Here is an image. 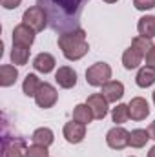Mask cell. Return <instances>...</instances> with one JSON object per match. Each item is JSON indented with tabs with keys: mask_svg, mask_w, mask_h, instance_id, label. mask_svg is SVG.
Segmentation results:
<instances>
[{
	"mask_svg": "<svg viewBox=\"0 0 155 157\" xmlns=\"http://www.w3.org/2000/svg\"><path fill=\"white\" fill-rule=\"evenodd\" d=\"M89 0H37L46 15L49 28L55 33H66L80 28V15Z\"/></svg>",
	"mask_w": 155,
	"mask_h": 157,
	"instance_id": "1",
	"label": "cell"
},
{
	"mask_svg": "<svg viewBox=\"0 0 155 157\" xmlns=\"http://www.w3.org/2000/svg\"><path fill=\"white\" fill-rule=\"evenodd\" d=\"M59 48H60L62 55L68 60H73V62L75 60H80L89 51V44H88V39H86V31L82 28H78V29H71V31L60 33L59 35Z\"/></svg>",
	"mask_w": 155,
	"mask_h": 157,
	"instance_id": "2",
	"label": "cell"
},
{
	"mask_svg": "<svg viewBox=\"0 0 155 157\" xmlns=\"http://www.w3.org/2000/svg\"><path fill=\"white\" fill-rule=\"evenodd\" d=\"M112 80V66L106 62H95L86 70V82L93 88H102Z\"/></svg>",
	"mask_w": 155,
	"mask_h": 157,
	"instance_id": "3",
	"label": "cell"
},
{
	"mask_svg": "<svg viewBox=\"0 0 155 157\" xmlns=\"http://www.w3.org/2000/svg\"><path fill=\"white\" fill-rule=\"evenodd\" d=\"M22 22L28 24V26H29L31 29H35L37 33L44 31V29L49 26L47 15H46V11H44L40 6H31V7H28V9L24 11V15H22Z\"/></svg>",
	"mask_w": 155,
	"mask_h": 157,
	"instance_id": "4",
	"label": "cell"
},
{
	"mask_svg": "<svg viewBox=\"0 0 155 157\" xmlns=\"http://www.w3.org/2000/svg\"><path fill=\"white\" fill-rule=\"evenodd\" d=\"M33 99H35V102H37L39 108L49 110V108H53V106L57 104V101H59V93H57V90H55L53 84H49V82H42Z\"/></svg>",
	"mask_w": 155,
	"mask_h": 157,
	"instance_id": "5",
	"label": "cell"
},
{
	"mask_svg": "<svg viewBox=\"0 0 155 157\" xmlns=\"http://www.w3.org/2000/svg\"><path fill=\"white\" fill-rule=\"evenodd\" d=\"M106 144L112 150H122V148L130 146V132L122 126H113L106 133Z\"/></svg>",
	"mask_w": 155,
	"mask_h": 157,
	"instance_id": "6",
	"label": "cell"
},
{
	"mask_svg": "<svg viewBox=\"0 0 155 157\" xmlns=\"http://www.w3.org/2000/svg\"><path fill=\"white\" fill-rule=\"evenodd\" d=\"M62 135H64V139H66L70 144H78V143H82L84 137H86V124L77 122V121H70V122L64 124Z\"/></svg>",
	"mask_w": 155,
	"mask_h": 157,
	"instance_id": "7",
	"label": "cell"
},
{
	"mask_svg": "<svg viewBox=\"0 0 155 157\" xmlns=\"http://www.w3.org/2000/svg\"><path fill=\"white\" fill-rule=\"evenodd\" d=\"M35 29H31L28 24H18L13 29V44L15 46H24V48H31L35 42Z\"/></svg>",
	"mask_w": 155,
	"mask_h": 157,
	"instance_id": "8",
	"label": "cell"
},
{
	"mask_svg": "<svg viewBox=\"0 0 155 157\" xmlns=\"http://www.w3.org/2000/svg\"><path fill=\"white\" fill-rule=\"evenodd\" d=\"M26 141L22 137L4 135V157H26Z\"/></svg>",
	"mask_w": 155,
	"mask_h": 157,
	"instance_id": "9",
	"label": "cell"
},
{
	"mask_svg": "<svg viewBox=\"0 0 155 157\" xmlns=\"http://www.w3.org/2000/svg\"><path fill=\"white\" fill-rule=\"evenodd\" d=\"M86 104L91 108L93 117L99 119V121H102V119L108 115V112H110V106H108L110 102L106 101V97H104L102 93H91V95L88 97Z\"/></svg>",
	"mask_w": 155,
	"mask_h": 157,
	"instance_id": "10",
	"label": "cell"
},
{
	"mask_svg": "<svg viewBox=\"0 0 155 157\" xmlns=\"http://www.w3.org/2000/svg\"><path fill=\"white\" fill-rule=\"evenodd\" d=\"M128 110H130L131 121H144L150 115V104L144 97H133L128 102Z\"/></svg>",
	"mask_w": 155,
	"mask_h": 157,
	"instance_id": "11",
	"label": "cell"
},
{
	"mask_svg": "<svg viewBox=\"0 0 155 157\" xmlns=\"http://www.w3.org/2000/svg\"><path fill=\"white\" fill-rule=\"evenodd\" d=\"M55 80H57V84H59L60 88L71 90V88H75V84H77V71H75L73 68H70V66H60V68L55 71Z\"/></svg>",
	"mask_w": 155,
	"mask_h": 157,
	"instance_id": "12",
	"label": "cell"
},
{
	"mask_svg": "<svg viewBox=\"0 0 155 157\" xmlns=\"http://www.w3.org/2000/svg\"><path fill=\"white\" fill-rule=\"evenodd\" d=\"M55 64H57L55 57H53L51 53H46V51L39 53V55L33 59V68H35V71L44 73V75L51 73V71L55 70Z\"/></svg>",
	"mask_w": 155,
	"mask_h": 157,
	"instance_id": "13",
	"label": "cell"
},
{
	"mask_svg": "<svg viewBox=\"0 0 155 157\" xmlns=\"http://www.w3.org/2000/svg\"><path fill=\"white\" fill-rule=\"evenodd\" d=\"M108 102H117L124 97V84L120 80H110L102 86V91H100Z\"/></svg>",
	"mask_w": 155,
	"mask_h": 157,
	"instance_id": "14",
	"label": "cell"
},
{
	"mask_svg": "<svg viewBox=\"0 0 155 157\" xmlns=\"http://www.w3.org/2000/svg\"><path fill=\"white\" fill-rule=\"evenodd\" d=\"M137 31L141 37L155 39V15H144L137 22Z\"/></svg>",
	"mask_w": 155,
	"mask_h": 157,
	"instance_id": "15",
	"label": "cell"
},
{
	"mask_svg": "<svg viewBox=\"0 0 155 157\" xmlns=\"http://www.w3.org/2000/svg\"><path fill=\"white\" fill-rule=\"evenodd\" d=\"M142 59H144V55L139 53L133 46H130V48L122 53V66H124L126 70H135V68L141 66Z\"/></svg>",
	"mask_w": 155,
	"mask_h": 157,
	"instance_id": "16",
	"label": "cell"
},
{
	"mask_svg": "<svg viewBox=\"0 0 155 157\" xmlns=\"http://www.w3.org/2000/svg\"><path fill=\"white\" fill-rule=\"evenodd\" d=\"M31 141H33V144L51 146V144H53V141H55V133H53V130H51V128L42 126V128H37V130L33 132Z\"/></svg>",
	"mask_w": 155,
	"mask_h": 157,
	"instance_id": "17",
	"label": "cell"
},
{
	"mask_svg": "<svg viewBox=\"0 0 155 157\" xmlns=\"http://www.w3.org/2000/svg\"><path fill=\"white\" fill-rule=\"evenodd\" d=\"M18 78V70L13 64H4L0 66V86L2 88H9L17 82Z\"/></svg>",
	"mask_w": 155,
	"mask_h": 157,
	"instance_id": "18",
	"label": "cell"
},
{
	"mask_svg": "<svg viewBox=\"0 0 155 157\" xmlns=\"http://www.w3.org/2000/svg\"><path fill=\"white\" fill-rule=\"evenodd\" d=\"M150 139H152L150 132L144 130V128H137V130L130 132V146L131 148H144Z\"/></svg>",
	"mask_w": 155,
	"mask_h": 157,
	"instance_id": "19",
	"label": "cell"
},
{
	"mask_svg": "<svg viewBox=\"0 0 155 157\" xmlns=\"http://www.w3.org/2000/svg\"><path fill=\"white\" fill-rule=\"evenodd\" d=\"M135 82H137L139 88H150L152 84H155V70L150 68V66H142L137 71Z\"/></svg>",
	"mask_w": 155,
	"mask_h": 157,
	"instance_id": "20",
	"label": "cell"
},
{
	"mask_svg": "<svg viewBox=\"0 0 155 157\" xmlns=\"http://www.w3.org/2000/svg\"><path fill=\"white\" fill-rule=\"evenodd\" d=\"M29 55H31V49H29V48L15 46V44H13V49H11V62H13L15 66H26L28 60H29Z\"/></svg>",
	"mask_w": 155,
	"mask_h": 157,
	"instance_id": "21",
	"label": "cell"
},
{
	"mask_svg": "<svg viewBox=\"0 0 155 157\" xmlns=\"http://www.w3.org/2000/svg\"><path fill=\"white\" fill-rule=\"evenodd\" d=\"M93 112H91V108L84 102V104H77L75 108H73V121H77V122H82V124H89L91 121H93Z\"/></svg>",
	"mask_w": 155,
	"mask_h": 157,
	"instance_id": "22",
	"label": "cell"
},
{
	"mask_svg": "<svg viewBox=\"0 0 155 157\" xmlns=\"http://www.w3.org/2000/svg\"><path fill=\"white\" fill-rule=\"evenodd\" d=\"M40 84H42V80L35 73H28L26 78H24V82H22V91L28 97H35V93H37V90L40 88Z\"/></svg>",
	"mask_w": 155,
	"mask_h": 157,
	"instance_id": "23",
	"label": "cell"
},
{
	"mask_svg": "<svg viewBox=\"0 0 155 157\" xmlns=\"http://www.w3.org/2000/svg\"><path fill=\"white\" fill-rule=\"evenodd\" d=\"M112 119H113L115 126L124 124V122L130 119V110H128V104H122V102H119L115 108L112 110Z\"/></svg>",
	"mask_w": 155,
	"mask_h": 157,
	"instance_id": "24",
	"label": "cell"
},
{
	"mask_svg": "<svg viewBox=\"0 0 155 157\" xmlns=\"http://www.w3.org/2000/svg\"><path fill=\"white\" fill-rule=\"evenodd\" d=\"M131 46L139 51V53H142L144 57H146V53H148V49L153 46L152 44V39H146V37H141V35H137L135 39L131 40Z\"/></svg>",
	"mask_w": 155,
	"mask_h": 157,
	"instance_id": "25",
	"label": "cell"
},
{
	"mask_svg": "<svg viewBox=\"0 0 155 157\" xmlns=\"http://www.w3.org/2000/svg\"><path fill=\"white\" fill-rule=\"evenodd\" d=\"M26 157H49L47 146H42V144H31V146H28V150H26Z\"/></svg>",
	"mask_w": 155,
	"mask_h": 157,
	"instance_id": "26",
	"label": "cell"
},
{
	"mask_svg": "<svg viewBox=\"0 0 155 157\" xmlns=\"http://www.w3.org/2000/svg\"><path fill=\"white\" fill-rule=\"evenodd\" d=\"M133 6L137 11H150L155 7V0H133Z\"/></svg>",
	"mask_w": 155,
	"mask_h": 157,
	"instance_id": "27",
	"label": "cell"
},
{
	"mask_svg": "<svg viewBox=\"0 0 155 157\" xmlns=\"http://www.w3.org/2000/svg\"><path fill=\"white\" fill-rule=\"evenodd\" d=\"M146 66H150V68H153L155 70V44L148 49V53H146Z\"/></svg>",
	"mask_w": 155,
	"mask_h": 157,
	"instance_id": "28",
	"label": "cell"
},
{
	"mask_svg": "<svg viewBox=\"0 0 155 157\" xmlns=\"http://www.w3.org/2000/svg\"><path fill=\"white\" fill-rule=\"evenodd\" d=\"M0 4L4 9H17L22 4V0H0Z\"/></svg>",
	"mask_w": 155,
	"mask_h": 157,
	"instance_id": "29",
	"label": "cell"
},
{
	"mask_svg": "<svg viewBox=\"0 0 155 157\" xmlns=\"http://www.w3.org/2000/svg\"><path fill=\"white\" fill-rule=\"evenodd\" d=\"M148 132H150V137L155 141V121L150 124V126H148Z\"/></svg>",
	"mask_w": 155,
	"mask_h": 157,
	"instance_id": "30",
	"label": "cell"
},
{
	"mask_svg": "<svg viewBox=\"0 0 155 157\" xmlns=\"http://www.w3.org/2000/svg\"><path fill=\"white\" fill-rule=\"evenodd\" d=\"M148 157H155V146L150 148V152H148Z\"/></svg>",
	"mask_w": 155,
	"mask_h": 157,
	"instance_id": "31",
	"label": "cell"
},
{
	"mask_svg": "<svg viewBox=\"0 0 155 157\" xmlns=\"http://www.w3.org/2000/svg\"><path fill=\"white\" fill-rule=\"evenodd\" d=\"M106 4H115V2H119V0H104Z\"/></svg>",
	"mask_w": 155,
	"mask_h": 157,
	"instance_id": "32",
	"label": "cell"
},
{
	"mask_svg": "<svg viewBox=\"0 0 155 157\" xmlns=\"http://www.w3.org/2000/svg\"><path fill=\"white\" fill-rule=\"evenodd\" d=\"M152 99H153V104H155V91L152 93Z\"/></svg>",
	"mask_w": 155,
	"mask_h": 157,
	"instance_id": "33",
	"label": "cell"
},
{
	"mask_svg": "<svg viewBox=\"0 0 155 157\" xmlns=\"http://www.w3.org/2000/svg\"><path fill=\"white\" fill-rule=\"evenodd\" d=\"M130 157H135V155H130Z\"/></svg>",
	"mask_w": 155,
	"mask_h": 157,
	"instance_id": "34",
	"label": "cell"
}]
</instances>
